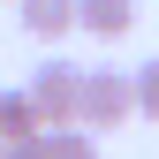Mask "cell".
<instances>
[{
  "label": "cell",
  "instance_id": "6da1fadb",
  "mask_svg": "<svg viewBox=\"0 0 159 159\" xmlns=\"http://www.w3.org/2000/svg\"><path fill=\"white\" fill-rule=\"evenodd\" d=\"M136 114V91H129V68H84V91H76V121L84 129H121Z\"/></svg>",
  "mask_w": 159,
  "mask_h": 159
},
{
  "label": "cell",
  "instance_id": "52a82bcc",
  "mask_svg": "<svg viewBox=\"0 0 159 159\" xmlns=\"http://www.w3.org/2000/svg\"><path fill=\"white\" fill-rule=\"evenodd\" d=\"M129 91H136V114L159 121V61H136V68H129Z\"/></svg>",
  "mask_w": 159,
  "mask_h": 159
},
{
  "label": "cell",
  "instance_id": "5b68a950",
  "mask_svg": "<svg viewBox=\"0 0 159 159\" xmlns=\"http://www.w3.org/2000/svg\"><path fill=\"white\" fill-rule=\"evenodd\" d=\"M30 129H46V114H38V98H30V84L0 91V144H8V136H30Z\"/></svg>",
  "mask_w": 159,
  "mask_h": 159
},
{
  "label": "cell",
  "instance_id": "8992f818",
  "mask_svg": "<svg viewBox=\"0 0 159 159\" xmlns=\"http://www.w3.org/2000/svg\"><path fill=\"white\" fill-rule=\"evenodd\" d=\"M46 159H98V129H84V121H53V129H46Z\"/></svg>",
  "mask_w": 159,
  "mask_h": 159
},
{
  "label": "cell",
  "instance_id": "3957f363",
  "mask_svg": "<svg viewBox=\"0 0 159 159\" xmlns=\"http://www.w3.org/2000/svg\"><path fill=\"white\" fill-rule=\"evenodd\" d=\"M15 15H23V30L38 38V46H61V38L76 30V0H15Z\"/></svg>",
  "mask_w": 159,
  "mask_h": 159
},
{
  "label": "cell",
  "instance_id": "ba28073f",
  "mask_svg": "<svg viewBox=\"0 0 159 159\" xmlns=\"http://www.w3.org/2000/svg\"><path fill=\"white\" fill-rule=\"evenodd\" d=\"M0 159H46V129H30V136H8V144H0Z\"/></svg>",
  "mask_w": 159,
  "mask_h": 159
},
{
  "label": "cell",
  "instance_id": "7a4b0ae2",
  "mask_svg": "<svg viewBox=\"0 0 159 159\" xmlns=\"http://www.w3.org/2000/svg\"><path fill=\"white\" fill-rule=\"evenodd\" d=\"M76 91H84V68L76 61H38L30 68V98H38V114H46V129L76 121Z\"/></svg>",
  "mask_w": 159,
  "mask_h": 159
},
{
  "label": "cell",
  "instance_id": "277c9868",
  "mask_svg": "<svg viewBox=\"0 0 159 159\" xmlns=\"http://www.w3.org/2000/svg\"><path fill=\"white\" fill-rule=\"evenodd\" d=\"M76 30H91V38H129V30H136V0H76Z\"/></svg>",
  "mask_w": 159,
  "mask_h": 159
}]
</instances>
